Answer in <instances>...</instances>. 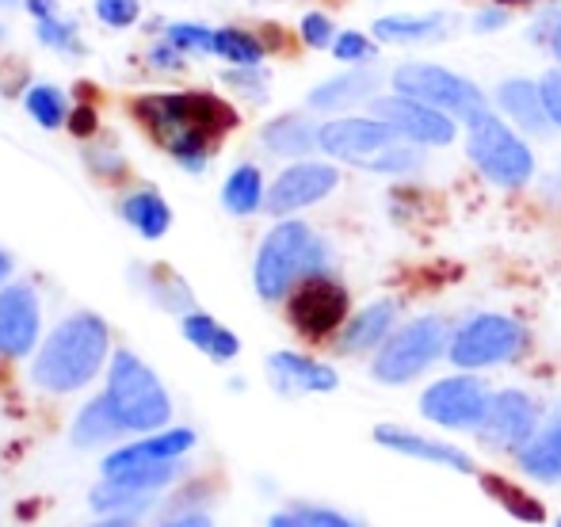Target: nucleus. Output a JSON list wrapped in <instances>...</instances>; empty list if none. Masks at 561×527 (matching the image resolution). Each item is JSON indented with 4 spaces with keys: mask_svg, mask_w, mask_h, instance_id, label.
<instances>
[{
    "mask_svg": "<svg viewBox=\"0 0 561 527\" xmlns=\"http://www.w3.org/2000/svg\"><path fill=\"white\" fill-rule=\"evenodd\" d=\"M134 115L187 172H203L215 141L237 127V112L210 92H149L134 100Z\"/></svg>",
    "mask_w": 561,
    "mask_h": 527,
    "instance_id": "nucleus-1",
    "label": "nucleus"
},
{
    "mask_svg": "<svg viewBox=\"0 0 561 527\" xmlns=\"http://www.w3.org/2000/svg\"><path fill=\"white\" fill-rule=\"evenodd\" d=\"M107 348H112V333H107L104 318L81 310L46 336V344L35 356V367H31V379L50 394H73L100 375Z\"/></svg>",
    "mask_w": 561,
    "mask_h": 527,
    "instance_id": "nucleus-2",
    "label": "nucleus"
},
{
    "mask_svg": "<svg viewBox=\"0 0 561 527\" xmlns=\"http://www.w3.org/2000/svg\"><path fill=\"white\" fill-rule=\"evenodd\" d=\"M321 149L355 169L393 172V176H405L424 164L421 146L405 141L378 115H340L321 123Z\"/></svg>",
    "mask_w": 561,
    "mask_h": 527,
    "instance_id": "nucleus-3",
    "label": "nucleus"
},
{
    "mask_svg": "<svg viewBox=\"0 0 561 527\" xmlns=\"http://www.w3.org/2000/svg\"><path fill=\"white\" fill-rule=\"evenodd\" d=\"M329 264V249L318 233L306 222H279L272 233L264 238L256 253V290L264 302H279L287 298L306 275L325 272Z\"/></svg>",
    "mask_w": 561,
    "mask_h": 527,
    "instance_id": "nucleus-4",
    "label": "nucleus"
},
{
    "mask_svg": "<svg viewBox=\"0 0 561 527\" xmlns=\"http://www.w3.org/2000/svg\"><path fill=\"white\" fill-rule=\"evenodd\" d=\"M462 127H466V157H470L473 169L489 184L504 187V192L527 187V180L535 176V153L524 134L512 127V123H504L493 107L466 119Z\"/></svg>",
    "mask_w": 561,
    "mask_h": 527,
    "instance_id": "nucleus-5",
    "label": "nucleus"
},
{
    "mask_svg": "<svg viewBox=\"0 0 561 527\" xmlns=\"http://www.w3.org/2000/svg\"><path fill=\"white\" fill-rule=\"evenodd\" d=\"M107 401L126 432H157L172 416V401L161 379L134 352H115L107 371Z\"/></svg>",
    "mask_w": 561,
    "mask_h": 527,
    "instance_id": "nucleus-6",
    "label": "nucleus"
},
{
    "mask_svg": "<svg viewBox=\"0 0 561 527\" xmlns=\"http://www.w3.org/2000/svg\"><path fill=\"white\" fill-rule=\"evenodd\" d=\"M447 348H450L447 321L444 318H416L386 336L382 348L375 352L370 375H375L382 387H405V382L421 379Z\"/></svg>",
    "mask_w": 561,
    "mask_h": 527,
    "instance_id": "nucleus-7",
    "label": "nucleus"
},
{
    "mask_svg": "<svg viewBox=\"0 0 561 527\" xmlns=\"http://www.w3.org/2000/svg\"><path fill=\"white\" fill-rule=\"evenodd\" d=\"M393 92L401 96L424 100V104L447 112L450 119L466 123L473 115H481L489 107V96L470 81V77L455 73L447 66H436V61H401L398 69L390 73Z\"/></svg>",
    "mask_w": 561,
    "mask_h": 527,
    "instance_id": "nucleus-8",
    "label": "nucleus"
},
{
    "mask_svg": "<svg viewBox=\"0 0 561 527\" xmlns=\"http://www.w3.org/2000/svg\"><path fill=\"white\" fill-rule=\"evenodd\" d=\"M527 348V329L504 313H478L455 336H450L447 359L458 371H481V367L512 364Z\"/></svg>",
    "mask_w": 561,
    "mask_h": 527,
    "instance_id": "nucleus-9",
    "label": "nucleus"
},
{
    "mask_svg": "<svg viewBox=\"0 0 561 527\" xmlns=\"http://www.w3.org/2000/svg\"><path fill=\"white\" fill-rule=\"evenodd\" d=\"M489 387L478 375H450V379L432 382L421 394V413L432 424H444L455 432H478V424L489 413Z\"/></svg>",
    "mask_w": 561,
    "mask_h": 527,
    "instance_id": "nucleus-10",
    "label": "nucleus"
},
{
    "mask_svg": "<svg viewBox=\"0 0 561 527\" xmlns=\"http://www.w3.org/2000/svg\"><path fill=\"white\" fill-rule=\"evenodd\" d=\"M287 313L295 321L298 333L306 336H329L336 329H344L347 321V290L340 287L333 275L318 272V275H306L287 298Z\"/></svg>",
    "mask_w": 561,
    "mask_h": 527,
    "instance_id": "nucleus-11",
    "label": "nucleus"
},
{
    "mask_svg": "<svg viewBox=\"0 0 561 527\" xmlns=\"http://www.w3.org/2000/svg\"><path fill=\"white\" fill-rule=\"evenodd\" d=\"M370 115L386 119L401 138L413 141V146H450L458 138V119H450L447 112L424 104V100L401 96V92L370 100Z\"/></svg>",
    "mask_w": 561,
    "mask_h": 527,
    "instance_id": "nucleus-12",
    "label": "nucleus"
},
{
    "mask_svg": "<svg viewBox=\"0 0 561 527\" xmlns=\"http://www.w3.org/2000/svg\"><path fill=\"white\" fill-rule=\"evenodd\" d=\"M539 436V405L524 390H501L489 401L485 421L478 424V439L493 451H524Z\"/></svg>",
    "mask_w": 561,
    "mask_h": 527,
    "instance_id": "nucleus-13",
    "label": "nucleus"
},
{
    "mask_svg": "<svg viewBox=\"0 0 561 527\" xmlns=\"http://www.w3.org/2000/svg\"><path fill=\"white\" fill-rule=\"evenodd\" d=\"M340 184V172L336 164L329 161H295L275 176V184L267 187V215L272 218H287L298 215V210L313 207L321 203L325 195H333Z\"/></svg>",
    "mask_w": 561,
    "mask_h": 527,
    "instance_id": "nucleus-14",
    "label": "nucleus"
},
{
    "mask_svg": "<svg viewBox=\"0 0 561 527\" xmlns=\"http://www.w3.org/2000/svg\"><path fill=\"white\" fill-rule=\"evenodd\" d=\"M38 321L43 313H38V298L27 283L0 290V356H27L38 341Z\"/></svg>",
    "mask_w": 561,
    "mask_h": 527,
    "instance_id": "nucleus-15",
    "label": "nucleus"
},
{
    "mask_svg": "<svg viewBox=\"0 0 561 527\" xmlns=\"http://www.w3.org/2000/svg\"><path fill=\"white\" fill-rule=\"evenodd\" d=\"M496 107L512 119V127L519 134H531V138H547L554 130L550 123V112H547V100H542V89L539 81L531 77H504L496 84Z\"/></svg>",
    "mask_w": 561,
    "mask_h": 527,
    "instance_id": "nucleus-16",
    "label": "nucleus"
},
{
    "mask_svg": "<svg viewBox=\"0 0 561 527\" xmlns=\"http://www.w3.org/2000/svg\"><path fill=\"white\" fill-rule=\"evenodd\" d=\"M375 444L390 447L398 455H409V459H421V462H436V467L458 470V474H473V459L466 451L450 444H439V439H428L421 432H409V428H393V424H378L375 428Z\"/></svg>",
    "mask_w": 561,
    "mask_h": 527,
    "instance_id": "nucleus-17",
    "label": "nucleus"
},
{
    "mask_svg": "<svg viewBox=\"0 0 561 527\" xmlns=\"http://www.w3.org/2000/svg\"><path fill=\"white\" fill-rule=\"evenodd\" d=\"M378 84H382V77L375 73V69L367 66H347L344 73L329 77V81H321L318 89L310 92V107L313 112H347V107L355 104H370V100L378 96Z\"/></svg>",
    "mask_w": 561,
    "mask_h": 527,
    "instance_id": "nucleus-18",
    "label": "nucleus"
},
{
    "mask_svg": "<svg viewBox=\"0 0 561 527\" xmlns=\"http://www.w3.org/2000/svg\"><path fill=\"white\" fill-rule=\"evenodd\" d=\"M195 447V432L192 428H172V432H157L146 436L138 444H126L112 451L104 459V474H118L126 467H146V462H172L180 455H187Z\"/></svg>",
    "mask_w": 561,
    "mask_h": 527,
    "instance_id": "nucleus-19",
    "label": "nucleus"
},
{
    "mask_svg": "<svg viewBox=\"0 0 561 527\" xmlns=\"http://www.w3.org/2000/svg\"><path fill=\"white\" fill-rule=\"evenodd\" d=\"M447 31H450L447 12H393V15L375 20L370 35H375V43L416 46V43H436V38H447Z\"/></svg>",
    "mask_w": 561,
    "mask_h": 527,
    "instance_id": "nucleus-20",
    "label": "nucleus"
},
{
    "mask_svg": "<svg viewBox=\"0 0 561 527\" xmlns=\"http://www.w3.org/2000/svg\"><path fill=\"white\" fill-rule=\"evenodd\" d=\"M393 321H398V306L390 298H378V302L363 306L340 329V352H347V356H355V352H378L386 336L393 333Z\"/></svg>",
    "mask_w": 561,
    "mask_h": 527,
    "instance_id": "nucleus-21",
    "label": "nucleus"
},
{
    "mask_svg": "<svg viewBox=\"0 0 561 527\" xmlns=\"http://www.w3.org/2000/svg\"><path fill=\"white\" fill-rule=\"evenodd\" d=\"M267 367H272L275 382H279L283 390H298V394H333L340 387L333 367L318 364V359H310V356H298V352H275V356L267 359Z\"/></svg>",
    "mask_w": 561,
    "mask_h": 527,
    "instance_id": "nucleus-22",
    "label": "nucleus"
},
{
    "mask_svg": "<svg viewBox=\"0 0 561 527\" xmlns=\"http://www.w3.org/2000/svg\"><path fill=\"white\" fill-rule=\"evenodd\" d=\"M260 141H264L275 157H310L313 149H321V127L302 119V115H283V119L267 123Z\"/></svg>",
    "mask_w": 561,
    "mask_h": 527,
    "instance_id": "nucleus-23",
    "label": "nucleus"
},
{
    "mask_svg": "<svg viewBox=\"0 0 561 527\" xmlns=\"http://www.w3.org/2000/svg\"><path fill=\"white\" fill-rule=\"evenodd\" d=\"M267 192H264V176H260L256 164H237L233 172L226 176V187H222V207L229 215L244 218V215H256L264 207Z\"/></svg>",
    "mask_w": 561,
    "mask_h": 527,
    "instance_id": "nucleus-24",
    "label": "nucleus"
},
{
    "mask_svg": "<svg viewBox=\"0 0 561 527\" xmlns=\"http://www.w3.org/2000/svg\"><path fill=\"white\" fill-rule=\"evenodd\" d=\"M123 218L149 241L164 238V233H169V226H172L169 203H164L157 192H149V187H146V192L126 195V199H123Z\"/></svg>",
    "mask_w": 561,
    "mask_h": 527,
    "instance_id": "nucleus-25",
    "label": "nucleus"
},
{
    "mask_svg": "<svg viewBox=\"0 0 561 527\" xmlns=\"http://www.w3.org/2000/svg\"><path fill=\"white\" fill-rule=\"evenodd\" d=\"M123 421L115 416L112 401H107V394H100L96 401H89V405L77 413L73 421V444L77 447H96V444H107V439L123 436Z\"/></svg>",
    "mask_w": 561,
    "mask_h": 527,
    "instance_id": "nucleus-26",
    "label": "nucleus"
},
{
    "mask_svg": "<svg viewBox=\"0 0 561 527\" xmlns=\"http://www.w3.org/2000/svg\"><path fill=\"white\" fill-rule=\"evenodd\" d=\"M184 336L199 352H207L210 359H218V364H226V359H233L241 352V341L229 329L218 325L210 313H184Z\"/></svg>",
    "mask_w": 561,
    "mask_h": 527,
    "instance_id": "nucleus-27",
    "label": "nucleus"
},
{
    "mask_svg": "<svg viewBox=\"0 0 561 527\" xmlns=\"http://www.w3.org/2000/svg\"><path fill=\"white\" fill-rule=\"evenodd\" d=\"M519 467H524V474H531L535 482H558L561 478V424L539 432V436L519 451Z\"/></svg>",
    "mask_w": 561,
    "mask_h": 527,
    "instance_id": "nucleus-28",
    "label": "nucleus"
},
{
    "mask_svg": "<svg viewBox=\"0 0 561 527\" xmlns=\"http://www.w3.org/2000/svg\"><path fill=\"white\" fill-rule=\"evenodd\" d=\"M23 107H27L31 119L43 130H58L69 123V100H66V92L54 89V84H35V89L23 96Z\"/></svg>",
    "mask_w": 561,
    "mask_h": 527,
    "instance_id": "nucleus-29",
    "label": "nucleus"
},
{
    "mask_svg": "<svg viewBox=\"0 0 561 527\" xmlns=\"http://www.w3.org/2000/svg\"><path fill=\"white\" fill-rule=\"evenodd\" d=\"M215 54L226 58L229 66H260V61H264V43H260L252 31L222 27V31H215Z\"/></svg>",
    "mask_w": 561,
    "mask_h": 527,
    "instance_id": "nucleus-30",
    "label": "nucleus"
},
{
    "mask_svg": "<svg viewBox=\"0 0 561 527\" xmlns=\"http://www.w3.org/2000/svg\"><path fill=\"white\" fill-rule=\"evenodd\" d=\"M92 508L104 516H134V513H141V508H149V493L130 490V485H118L107 478L104 485L92 490Z\"/></svg>",
    "mask_w": 561,
    "mask_h": 527,
    "instance_id": "nucleus-31",
    "label": "nucleus"
},
{
    "mask_svg": "<svg viewBox=\"0 0 561 527\" xmlns=\"http://www.w3.org/2000/svg\"><path fill=\"white\" fill-rule=\"evenodd\" d=\"M164 43H172L176 50H203L215 54V31L199 27V23H169L164 27Z\"/></svg>",
    "mask_w": 561,
    "mask_h": 527,
    "instance_id": "nucleus-32",
    "label": "nucleus"
},
{
    "mask_svg": "<svg viewBox=\"0 0 561 527\" xmlns=\"http://www.w3.org/2000/svg\"><path fill=\"white\" fill-rule=\"evenodd\" d=\"M333 54H336V61H344V66H367V61H375L378 43H370L363 31H340L336 43H333Z\"/></svg>",
    "mask_w": 561,
    "mask_h": 527,
    "instance_id": "nucleus-33",
    "label": "nucleus"
},
{
    "mask_svg": "<svg viewBox=\"0 0 561 527\" xmlns=\"http://www.w3.org/2000/svg\"><path fill=\"white\" fill-rule=\"evenodd\" d=\"M38 43L54 46L61 54H81V38H77V27L61 15H50V20H38Z\"/></svg>",
    "mask_w": 561,
    "mask_h": 527,
    "instance_id": "nucleus-34",
    "label": "nucleus"
},
{
    "mask_svg": "<svg viewBox=\"0 0 561 527\" xmlns=\"http://www.w3.org/2000/svg\"><path fill=\"white\" fill-rule=\"evenodd\" d=\"M485 490L493 493V497H501V501H504V508H508V513L524 516V520H542V508L535 505V501L527 497V493H519L516 485H508V482H493V478H489V482H485Z\"/></svg>",
    "mask_w": 561,
    "mask_h": 527,
    "instance_id": "nucleus-35",
    "label": "nucleus"
},
{
    "mask_svg": "<svg viewBox=\"0 0 561 527\" xmlns=\"http://www.w3.org/2000/svg\"><path fill=\"white\" fill-rule=\"evenodd\" d=\"M340 31L333 27L325 12H306L302 15V43L313 46V50H333Z\"/></svg>",
    "mask_w": 561,
    "mask_h": 527,
    "instance_id": "nucleus-36",
    "label": "nucleus"
},
{
    "mask_svg": "<svg viewBox=\"0 0 561 527\" xmlns=\"http://www.w3.org/2000/svg\"><path fill=\"white\" fill-rule=\"evenodd\" d=\"M96 15L107 27H130L141 15V0H96Z\"/></svg>",
    "mask_w": 561,
    "mask_h": 527,
    "instance_id": "nucleus-37",
    "label": "nucleus"
},
{
    "mask_svg": "<svg viewBox=\"0 0 561 527\" xmlns=\"http://www.w3.org/2000/svg\"><path fill=\"white\" fill-rule=\"evenodd\" d=\"M226 81L233 84V89H241L249 100H264L267 96V77L260 66H237L233 73H226Z\"/></svg>",
    "mask_w": 561,
    "mask_h": 527,
    "instance_id": "nucleus-38",
    "label": "nucleus"
},
{
    "mask_svg": "<svg viewBox=\"0 0 561 527\" xmlns=\"http://www.w3.org/2000/svg\"><path fill=\"white\" fill-rule=\"evenodd\" d=\"M539 89H542V100H547L550 123H554V127L561 130V66L539 77Z\"/></svg>",
    "mask_w": 561,
    "mask_h": 527,
    "instance_id": "nucleus-39",
    "label": "nucleus"
},
{
    "mask_svg": "<svg viewBox=\"0 0 561 527\" xmlns=\"http://www.w3.org/2000/svg\"><path fill=\"white\" fill-rule=\"evenodd\" d=\"M512 20V12L504 4H485V8H478V15H473V31H478V35H493V31H501L504 23Z\"/></svg>",
    "mask_w": 561,
    "mask_h": 527,
    "instance_id": "nucleus-40",
    "label": "nucleus"
},
{
    "mask_svg": "<svg viewBox=\"0 0 561 527\" xmlns=\"http://www.w3.org/2000/svg\"><path fill=\"white\" fill-rule=\"evenodd\" d=\"M298 520L306 527H355L352 520H344L340 513H333V508H302Z\"/></svg>",
    "mask_w": 561,
    "mask_h": 527,
    "instance_id": "nucleus-41",
    "label": "nucleus"
},
{
    "mask_svg": "<svg viewBox=\"0 0 561 527\" xmlns=\"http://www.w3.org/2000/svg\"><path fill=\"white\" fill-rule=\"evenodd\" d=\"M149 61H153L157 69H180L184 66V50H176L172 43H161L149 50Z\"/></svg>",
    "mask_w": 561,
    "mask_h": 527,
    "instance_id": "nucleus-42",
    "label": "nucleus"
},
{
    "mask_svg": "<svg viewBox=\"0 0 561 527\" xmlns=\"http://www.w3.org/2000/svg\"><path fill=\"white\" fill-rule=\"evenodd\" d=\"M69 130L73 134H92L96 130V112H92V107H77V112H69Z\"/></svg>",
    "mask_w": 561,
    "mask_h": 527,
    "instance_id": "nucleus-43",
    "label": "nucleus"
},
{
    "mask_svg": "<svg viewBox=\"0 0 561 527\" xmlns=\"http://www.w3.org/2000/svg\"><path fill=\"white\" fill-rule=\"evenodd\" d=\"M23 8H27L35 20H50V15H58V0H23Z\"/></svg>",
    "mask_w": 561,
    "mask_h": 527,
    "instance_id": "nucleus-44",
    "label": "nucleus"
},
{
    "mask_svg": "<svg viewBox=\"0 0 561 527\" xmlns=\"http://www.w3.org/2000/svg\"><path fill=\"white\" fill-rule=\"evenodd\" d=\"M547 46H550V54H554V61L561 66V20L554 23V31L547 35Z\"/></svg>",
    "mask_w": 561,
    "mask_h": 527,
    "instance_id": "nucleus-45",
    "label": "nucleus"
},
{
    "mask_svg": "<svg viewBox=\"0 0 561 527\" xmlns=\"http://www.w3.org/2000/svg\"><path fill=\"white\" fill-rule=\"evenodd\" d=\"M164 527H210V520H207V516H180V520H172Z\"/></svg>",
    "mask_w": 561,
    "mask_h": 527,
    "instance_id": "nucleus-46",
    "label": "nucleus"
},
{
    "mask_svg": "<svg viewBox=\"0 0 561 527\" xmlns=\"http://www.w3.org/2000/svg\"><path fill=\"white\" fill-rule=\"evenodd\" d=\"M267 527H306V524L298 520V513H295V516H272V524Z\"/></svg>",
    "mask_w": 561,
    "mask_h": 527,
    "instance_id": "nucleus-47",
    "label": "nucleus"
},
{
    "mask_svg": "<svg viewBox=\"0 0 561 527\" xmlns=\"http://www.w3.org/2000/svg\"><path fill=\"white\" fill-rule=\"evenodd\" d=\"M96 527H138V524H134V516H107V520Z\"/></svg>",
    "mask_w": 561,
    "mask_h": 527,
    "instance_id": "nucleus-48",
    "label": "nucleus"
},
{
    "mask_svg": "<svg viewBox=\"0 0 561 527\" xmlns=\"http://www.w3.org/2000/svg\"><path fill=\"white\" fill-rule=\"evenodd\" d=\"M504 8H535V4H550V0H496Z\"/></svg>",
    "mask_w": 561,
    "mask_h": 527,
    "instance_id": "nucleus-49",
    "label": "nucleus"
},
{
    "mask_svg": "<svg viewBox=\"0 0 561 527\" xmlns=\"http://www.w3.org/2000/svg\"><path fill=\"white\" fill-rule=\"evenodd\" d=\"M8 272H12V261H8V256L0 253V283H4V275H8Z\"/></svg>",
    "mask_w": 561,
    "mask_h": 527,
    "instance_id": "nucleus-50",
    "label": "nucleus"
},
{
    "mask_svg": "<svg viewBox=\"0 0 561 527\" xmlns=\"http://www.w3.org/2000/svg\"><path fill=\"white\" fill-rule=\"evenodd\" d=\"M23 0H0V8H20Z\"/></svg>",
    "mask_w": 561,
    "mask_h": 527,
    "instance_id": "nucleus-51",
    "label": "nucleus"
},
{
    "mask_svg": "<svg viewBox=\"0 0 561 527\" xmlns=\"http://www.w3.org/2000/svg\"><path fill=\"white\" fill-rule=\"evenodd\" d=\"M0 35H4V27H0Z\"/></svg>",
    "mask_w": 561,
    "mask_h": 527,
    "instance_id": "nucleus-52",
    "label": "nucleus"
},
{
    "mask_svg": "<svg viewBox=\"0 0 561 527\" xmlns=\"http://www.w3.org/2000/svg\"><path fill=\"white\" fill-rule=\"evenodd\" d=\"M558 527H561V520H558Z\"/></svg>",
    "mask_w": 561,
    "mask_h": 527,
    "instance_id": "nucleus-53",
    "label": "nucleus"
}]
</instances>
